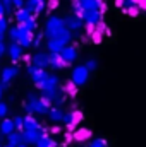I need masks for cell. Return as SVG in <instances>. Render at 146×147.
<instances>
[{"mask_svg": "<svg viewBox=\"0 0 146 147\" xmlns=\"http://www.w3.org/2000/svg\"><path fill=\"white\" fill-rule=\"evenodd\" d=\"M50 106H53V105L46 96H36L31 92L28 96L24 110L28 111V115H48V111L52 110Z\"/></svg>", "mask_w": 146, "mask_h": 147, "instance_id": "1", "label": "cell"}, {"mask_svg": "<svg viewBox=\"0 0 146 147\" xmlns=\"http://www.w3.org/2000/svg\"><path fill=\"white\" fill-rule=\"evenodd\" d=\"M43 36H45V33H38L36 36H35V39H33V46H35V48H40V45H41V39H43Z\"/></svg>", "mask_w": 146, "mask_h": 147, "instance_id": "28", "label": "cell"}, {"mask_svg": "<svg viewBox=\"0 0 146 147\" xmlns=\"http://www.w3.org/2000/svg\"><path fill=\"white\" fill-rule=\"evenodd\" d=\"M74 2H81V0H74Z\"/></svg>", "mask_w": 146, "mask_h": 147, "instance_id": "38", "label": "cell"}, {"mask_svg": "<svg viewBox=\"0 0 146 147\" xmlns=\"http://www.w3.org/2000/svg\"><path fill=\"white\" fill-rule=\"evenodd\" d=\"M26 72H28V75L31 77V80L36 84V82H40V80H43L46 75H48V72L46 70H43V69H38V67H35V65H28L26 67Z\"/></svg>", "mask_w": 146, "mask_h": 147, "instance_id": "10", "label": "cell"}, {"mask_svg": "<svg viewBox=\"0 0 146 147\" xmlns=\"http://www.w3.org/2000/svg\"><path fill=\"white\" fill-rule=\"evenodd\" d=\"M16 130V127H14V121L10 120V118H3L2 120V123H0V134L2 135H9V134H12Z\"/></svg>", "mask_w": 146, "mask_h": 147, "instance_id": "14", "label": "cell"}, {"mask_svg": "<svg viewBox=\"0 0 146 147\" xmlns=\"http://www.w3.org/2000/svg\"><path fill=\"white\" fill-rule=\"evenodd\" d=\"M48 67L53 70H60V69H65L67 65L62 60L60 53H48Z\"/></svg>", "mask_w": 146, "mask_h": 147, "instance_id": "12", "label": "cell"}, {"mask_svg": "<svg viewBox=\"0 0 146 147\" xmlns=\"http://www.w3.org/2000/svg\"><path fill=\"white\" fill-rule=\"evenodd\" d=\"M84 67H86L89 72H93V70H96V67H98V62H96V60H93V58H89V60H86Z\"/></svg>", "mask_w": 146, "mask_h": 147, "instance_id": "25", "label": "cell"}, {"mask_svg": "<svg viewBox=\"0 0 146 147\" xmlns=\"http://www.w3.org/2000/svg\"><path fill=\"white\" fill-rule=\"evenodd\" d=\"M88 147H107V140L105 139H95Z\"/></svg>", "mask_w": 146, "mask_h": 147, "instance_id": "26", "label": "cell"}, {"mask_svg": "<svg viewBox=\"0 0 146 147\" xmlns=\"http://www.w3.org/2000/svg\"><path fill=\"white\" fill-rule=\"evenodd\" d=\"M29 33H36V29H38V24H36V16H31L24 24H23Z\"/></svg>", "mask_w": 146, "mask_h": 147, "instance_id": "22", "label": "cell"}, {"mask_svg": "<svg viewBox=\"0 0 146 147\" xmlns=\"http://www.w3.org/2000/svg\"><path fill=\"white\" fill-rule=\"evenodd\" d=\"M60 57H62V60L65 62V65L69 67L71 63H74V60L77 58V48H76L74 45L64 46V48L60 50Z\"/></svg>", "mask_w": 146, "mask_h": 147, "instance_id": "7", "label": "cell"}, {"mask_svg": "<svg viewBox=\"0 0 146 147\" xmlns=\"http://www.w3.org/2000/svg\"><path fill=\"white\" fill-rule=\"evenodd\" d=\"M21 142H24V139H23V132H19V130H14L12 134H9V135H7V144H10V146L17 147Z\"/></svg>", "mask_w": 146, "mask_h": 147, "instance_id": "15", "label": "cell"}, {"mask_svg": "<svg viewBox=\"0 0 146 147\" xmlns=\"http://www.w3.org/2000/svg\"><path fill=\"white\" fill-rule=\"evenodd\" d=\"M35 146L36 147H57V142H55L53 139H50L48 135H43Z\"/></svg>", "mask_w": 146, "mask_h": 147, "instance_id": "21", "label": "cell"}, {"mask_svg": "<svg viewBox=\"0 0 146 147\" xmlns=\"http://www.w3.org/2000/svg\"><path fill=\"white\" fill-rule=\"evenodd\" d=\"M0 147H3V144H2V139H0Z\"/></svg>", "mask_w": 146, "mask_h": 147, "instance_id": "37", "label": "cell"}, {"mask_svg": "<svg viewBox=\"0 0 146 147\" xmlns=\"http://www.w3.org/2000/svg\"><path fill=\"white\" fill-rule=\"evenodd\" d=\"M7 111H9L7 105L5 103H0V118H5L7 116Z\"/></svg>", "mask_w": 146, "mask_h": 147, "instance_id": "30", "label": "cell"}, {"mask_svg": "<svg viewBox=\"0 0 146 147\" xmlns=\"http://www.w3.org/2000/svg\"><path fill=\"white\" fill-rule=\"evenodd\" d=\"M89 137H91V132L86 130V128H81V130L74 132V140H77V142H84V140H88Z\"/></svg>", "mask_w": 146, "mask_h": 147, "instance_id": "20", "label": "cell"}, {"mask_svg": "<svg viewBox=\"0 0 146 147\" xmlns=\"http://www.w3.org/2000/svg\"><path fill=\"white\" fill-rule=\"evenodd\" d=\"M2 2V5H3V9H5V12H10L14 7H12V0H0Z\"/></svg>", "mask_w": 146, "mask_h": 147, "instance_id": "29", "label": "cell"}, {"mask_svg": "<svg viewBox=\"0 0 146 147\" xmlns=\"http://www.w3.org/2000/svg\"><path fill=\"white\" fill-rule=\"evenodd\" d=\"M14 17H16V21H17V24H24V22L31 17V14H29L26 9H19V10H16Z\"/></svg>", "mask_w": 146, "mask_h": 147, "instance_id": "19", "label": "cell"}, {"mask_svg": "<svg viewBox=\"0 0 146 147\" xmlns=\"http://www.w3.org/2000/svg\"><path fill=\"white\" fill-rule=\"evenodd\" d=\"M5 51H7V48H5V45H3V43H0V57H2V55H3Z\"/></svg>", "mask_w": 146, "mask_h": 147, "instance_id": "32", "label": "cell"}, {"mask_svg": "<svg viewBox=\"0 0 146 147\" xmlns=\"http://www.w3.org/2000/svg\"><path fill=\"white\" fill-rule=\"evenodd\" d=\"M36 89H40L43 92V96H46L48 99H52L60 91V79L55 74H48L43 80L36 82Z\"/></svg>", "mask_w": 146, "mask_h": 147, "instance_id": "3", "label": "cell"}, {"mask_svg": "<svg viewBox=\"0 0 146 147\" xmlns=\"http://www.w3.org/2000/svg\"><path fill=\"white\" fill-rule=\"evenodd\" d=\"M3 147H14V146H10V144H5V146H3Z\"/></svg>", "mask_w": 146, "mask_h": 147, "instance_id": "36", "label": "cell"}, {"mask_svg": "<svg viewBox=\"0 0 146 147\" xmlns=\"http://www.w3.org/2000/svg\"><path fill=\"white\" fill-rule=\"evenodd\" d=\"M127 12H129L131 16H136V14H138V7H136V5H132V7H129V9H127Z\"/></svg>", "mask_w": 146, "mask_h": 147, "instance_id": "31", "label": "cell"}, {"mask_svg": "<svg viewBox=\"0 0 146 147\" xmlns=\"http://www.w3.org/2000/svg\"><path fill=\"white\" fill-rule=\"evenodd\" d=\"M31 65H35L38 69H46L48 67V53L46 51H36L31 58Z\"/></svg>", "mask_w": 146, "mask_h": 147, "instance_id": "11", "label": "cell"}, {"mask_svg": "<svg viewBox=\"0 0 146 147\" xmlns=\"http://www.w3.org/2000/svg\"><path fill=\"white\" fill-rule=\"evenodd\" d=\"M2 94H3V86H2V82H0V99H2Z\"/></svg>", "mask_w": 146, "mask_h": 147, "instance_id": "34", "label": "cell"}, {"mask_svg": "<svg viewBox=\"0 0 146 147\" xmlns=\"http://www.w3.org/2000/svg\"><path fill=\"white\" fill-rule=\"evenodd\" d=\"M145 2H146V0H145Z\"/></svg>", "mask_w": 146, "mask_h": 147, "instance_id": "39", "label": "cell"}, {"mask_svg": "<svg viewBox=\"0 0 146 147\" xmlns=\"http://www.w3.org/2000/svg\"><path fill=\"white\" fill-rule=\"evenodd\" d=\"M23 46L21 45H17V43H10L9 45V48H7V53H9V58L16 63V62H19L21 58H23Z\"/></svg>", "mask_w": 146, "mask_h": 147, "instance_id": "13", "label": "cell"}, {"mask_svg": "<svg viewBox=\"0 0 146 147\" xmlns=\"http://www.w3.org/2000/svg\"><path fill=\"white\" fill-rule=\"evenodd\" d=\"M3 14H5V9H3V5H2V2H0V17H3Z\"/></svg>", "mask_w": 146, "mask_h": 147, "instance_id": "33", "label": "cell"}, {"mask_svg": "<svg viewBox=\"0 0 146 147\" xmlns=\"http://www.w3.org/2000/svg\"><path fill=\"white\" fill-rule=\"evenodd\" d=\"M19 74V69L17 67H14V65H10V67H5L3 70H2V75H0V82H2V86H3V89L10 84V80L12 79H16V75Z\"/></svg>", "mask_w": 146, "mask_h": 147, "instance_id": "8", "label": "cell"}, {"mask_svg": "<svg viewBox=\"0 0 146 147\" xmlns=\"http://www.w3.org/2000/svg\"><path fill=\"white\" fill-rule=\"evenodd\" d=\"M65 26H64V19L62 17H57V16H50L48 19H46V22H45V38L46 39H52V38H55L62 29H64Z\"/></svg>", "mask_w": 146, "mask_h": 147, "instance_id": "4", "label": "cell"}, {"mask_svg": "<svg viewBox=\"0 0 146 147\" xmlns=\"http://www.w3.org/2000/svg\"><path fill=\"white\" fill-rule=\"evenodd\" d=\"M24 9H26L31 16H38V14H41L43 9H45V0H26Z\"/></svg>", "mask_w": 146, "mask_h": 147, "instance_id": "9", "label": "cell"}, {"mask_svg": "<svg viewBox=\"0 0 146 147\" xmlns=\"http://www.w3.org/2000/svg\"><path fill=\"white\" fill-rule=\"evenodd\" d=\"M48 120L50 121H53V123H59V121H62L64 120V111L60 110L59 106H55V108H52V110L48 111Z\"/></svg>", "mask_w": 146, "mask_h": 147, "instance_id": "16", "label": "cell"}, {"mask_svg": "<svg viewBox=\"0 0 146 147\" xmlns=\"http://www.w3.org/2000/svg\"><path fill=\"white\" fill-rule=\"evenodd\" d=\"M88 77H89V70H88L84 65H77V67H74V69H72L71 80H72L77 87H79V86H83V84H86Z\"/></svg>", "mask_w": 146, "mask_h": 147, "instance_id": "5", "label": "cell"}, {"mask_svg": "<svg viewBox=\"0 0 146 147\" xmlns=\"http://www.w3.org/2000/svg\"><path fill=\"white\" fill-rule=\"evenodd\" d=\"M64 48V45L59 41V39H46V50L48 53H60V50Z\"/></svg>", "mask_w": 146, "mask_h": 147, "instance_id": "17", "label": "cell"}, {"mask_svg": "<svg viewBox=\"0 0 146 147\" xmlns=\"http://www.w3.org/2000/svg\"><path fill=\"white\" fill-rule=\"evenodd\" d=\"M24 5H26V0H12V7H14L16 10L24 9Z\"/></svg>", "mask_w": 146, "mask_h": 147, "instance_id": "27", "label": "cell"}, {"mask_svg": "<svg viewBox=\"0 0 146 147\" xmlns=\"http://www.w3.org/2000/svg\"><path fill=\"white\" fill-rule=\"evenodd\" d=\"M71 116H72V120H71V127H76L77 123L83 121V113H81V111H71Z\"/></svg>", "mask_w": 146, "mask_h": 147, "instance_id": "23", "label": "cell"}, {"mask_svg": "<svg viewBox=\"0 0 146 147\" xmlns=\"http://www.w3.org/2000/svg\"><path fill=\"white\" fill-rule=\"evenodd\" d=\"M12 121H14L16 130H19V132H23V130H24V116H16Z\"/></svg>", "mask_w": 146, "mask_h": 147, "instance_id": "24", "label": "cell"}, {"mask_svg": "<svg viewBox=\"0 0 146 147\" xmlns=\"http://www.w3.org/2000/svg\"><path fill=\"white\" fill-rule=\"evenodd\" d=\"M9 38H10L12 43H17V45H21L23 48H29V46H33L35 33H29L23 24H16V26L10 28Z\"/></svg>", "mask_w": 146, "mask_h": 147, "instance_id": "2", "label": "cell"}, {"mask_svg": "<svg viewBox=\"0 0 146 147\" xmlns=\"http://www.w3.org/2000/svg\"><path fill=\"white\" fill-rule=\"evenodd\" d=\"M64 26H65L71 33H72V31H81L83 26H84V21H83V17H79V16H76V14H69V16L64 17Z\"/></svg>", "mask_w": 146, "mask_h": 147, "instance_id": "6", "label": "cell"}, {"mask_svg": "<svg viewBox=\"0 0 146 147\" xmlns=\"http://www.w3.org/2000/svg\"><path fill=\"white\" fill-rule=\"evenodd\" d=\"M60 91H62L64 94H69V96H76V92H77V86L74 84L72 80H67V82L60 84Z\"/></svg>", "mask_w": 146, "mask_h": 147, "instance_id": "18", "label": "cell"}, {"mask_svg": "<svg viewBox=\"0 0 146 147\" xmlns=\"http://www.w3.org/2000/svg\"><path fill=\"white\" fill-rule=\"evenodd\" d=\"M17 147H29V144H26V142H21Z\"/></svg>", "mask_w": 146, "mask_h": 147, "instance_id": "35", "label": "cell"}]
</instances>
